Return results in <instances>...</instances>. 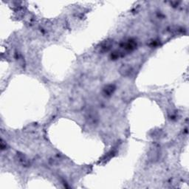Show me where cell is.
Here are the masks:
<instances>
[{"instance_id":"4","label":"cell","mask_w":189,"mask_h":189,"mask_svg":"<svg viewBox=\"0 0 189 189\" xmlns=\"http://www.w3.org/2000/svg\"><path fill=\"white\" fill-rule=\"evenodd\" d=\"M115 89V87L114 85L109 84V85H107V86L103 89V92H104L105 94H107V95H110L111 94L113 93Z\"/></svg>"},{"instance_id":"3","label":"cell","mask_w":189,"mask_h":189,"mask_svg":"<svg viewBox=\"0 0 189 189\" xmlns=\"http://www.w3.org/2000/svg\"><path fill=\"white\" fill-rule=\"evenodd\" d=\"M84 101L82 99L78 98L73 100V103H72V106L75 110H80L82 107H84Z\"/></svg>"},{"instance_id":"2","label":"cell","mask_w":189,"mask_h":189,"mask_svg":"<svg viewBox=\"0 0 189 189\" xmlns=\"http://www.w3.org/2000/svg\"><path fill=\"white\" fill-rule=\"evenodd\" d=\"M120 74L123 76H128L132 72V67L128 64H123L119 70Z\"/></svg>"},{"instance_id":"1","label":"cell","mask_w":189,"mask_h":189,"mask_svg":"<svg viewBox=\"0 0 189 189\" xmlns=\"http://www.w3.org/2000/svg\"><path fill=\"white\" fill-rule=\"evenodd\" d=\"M16 160H17L19 164H21L22 166H24V167H27L30 165V160L25 155H22V153H18L16 155Z\"/></svg>"}]
</instances>
